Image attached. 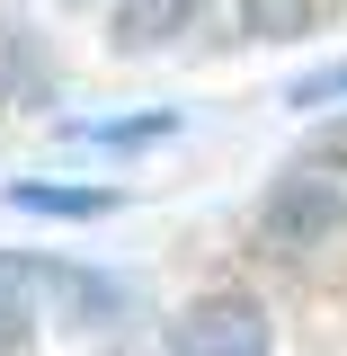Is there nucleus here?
Masks as SVG:
<instances>
[{"mask_svg":"<svg viewBox=\"0 0 347 356\" xmlns=\"http://www.w3.org/2000/svg\"><path fill=\"white\" fill-rule=\"evenodd\" d=\"M0 89H9V98H27V107L54 89V63H45V44L27 36L18 18H0Z\"/></svg>","mask_w":347,"mask_h":356,"instance_id":"obj_5","label":"nucleus"},{"mask_svg":"<svg viewBox=\"0 0 347 356\" xmlns=\"http://www.w3.org/2000/svg\"><path fill=\"white\" fill-rule=\"evenodd\" d=\"M178 116H134V125H81L89 143H161V134H170Z\"/></svg>","mask_w":347,"mask_h":356,"instance_id":"obj_7","label":"nucleus"},{"mask_svg":"<svg viewBox=\"0 0 347 356\" xmlns=\"http://www.w3.org/2000/svg\"><path fill=\"white\" fill-rule=\"evenodd\" d=\"M339 222H347V205H339V187H330V178H285V187H276V196L259 205L267 250H285V259L321 250V241H330Z\"/></svg>","mask_w":347,"mask_h":356,"instance_id":"obj_2","label":"nucleus"},{"mask_svg":"<svg viewBox=\"0 0 347 356\" xmlns=\"http://www.w3.org/2000/svg\"><path fill=\"white\" fill-rule=\"evenodd\" d=\"M178 356H267V303L259 294H205L170 321Z\"/></svg>","mask_w":347,"mask_h":356,"instance_id":"obj_1","label":"nucleus"},{"mask_svg":"<svg viewBox=\"0 0 347 356\" xmlns=\"http://www.w3.org/2000/svg\"><path fill=\"white\" fill-rule=\"evenodd\" d=\"M330 9H339V0H241V36H259V44H294V36H312Z\"/></svg>","mask_w":347,"mask_h":356,"instance_id":"obj_4","label":"nucleus"},{"mask_svg":"<svg viewBox=\"0 0 347 356\" xmlns=\"http://www.w3.org/2000/svg\"><path fill=\"white\" fill-rule=\"evenodd\" d=\"M9 205H18V214H63V222H89V214H116L125 196H116V187H45V178H27V187H9Z\"/></svg>","mask_w":347,"mask_h":356,"instance_id":"obj_6","label":"nucleus"},{"mask_svg":"<svg viewBox=\"0 0 347 356\" xmlns=\"http://www.w3.org/2000/svg\"><path fill=\"white\" fill-rule=\"evenodd\" d=\"M321 161H347V134H330V143H321Z\"/></svg>","mask_w":347,"mask_h":356,"instance_id":"obj_9","label":"nucleus"},{"mask_svg":"<svg viewBox=\"0 0 347 356\" xmlns=\"http://www.w3.org/2000/svg\"><path fill=\"white\" fill-rule=\"evenodd\" d=\"M18 348H27V303L0 294V356H18Z\"/></svg>","mask_w":347,"mask_h":356,"instance_id":"obj_8","label":"nucleus"},{"mask_svg":"<svg viewBox=\"0 0 347 356\" xmlns=\"http://www.w3.org/2000/svg\"><path fill=\"white\" fill-rule=\"evenodd\" d=\"M196 18V0H116V54H152Z\"/></svg>","mask_w":347,"mask_h":356,"instance_id":"obj_3","label":"nucleus"}]
</instances>
